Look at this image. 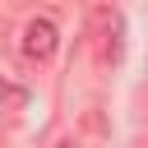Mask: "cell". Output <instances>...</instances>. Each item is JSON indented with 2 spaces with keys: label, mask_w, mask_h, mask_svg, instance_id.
<instances>
[{
  "label": "cell",
  "mask_w": 148,
  "mask_h": 148,
  "mask_svg": "<svg viewBox=\"0 0 148 148\" xmlns=\"http://www.w3.org/2000/svg\"><path fill=\"white\" fill-rule=\"evenodd\" d=\"M56 46H60V28H56L46 14L28 18V28H23V56L37 60V65H46V60L56 56Z\"/></svg>",
  "instance_id": "cell-1"
},
{
  "label": "cell",
  "mask_w": 148,
  "mask_h": 148,
  "mask_svg": "<svg viewBox=\"0 0 148 148\" xmlns=\"http://www.w3.org/2000/svg\"><path fill=\"white\" fill-rule=\"evenodd\" d=\"M102 28H106V42H102V60H106V65H116V60H120V14L102 9Z\"/></svg>",
  "instance_id": "cell-2"
}]
</instances>
